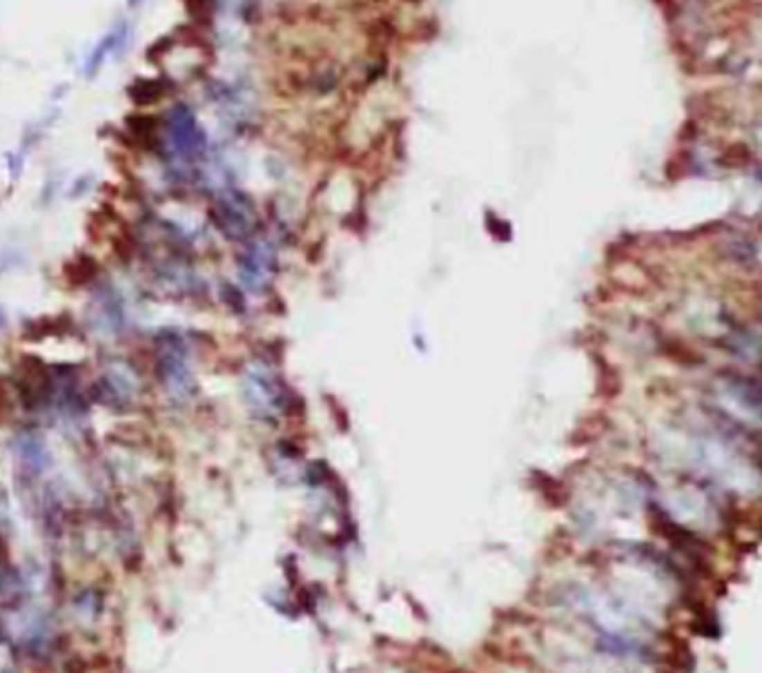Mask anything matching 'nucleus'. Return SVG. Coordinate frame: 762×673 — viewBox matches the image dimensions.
<instances>
[{
    "instance_id": "4",
    "label": "nucleus",
    "mask_w": 762,
    "mask_h": 673,
    "mask_svg": "<svg viewBox=\"0 0 762 673\" xmlns=\"http://www.w3.org/2000/svg\"><path fill=\"white\" fill-rule=\"evenodd\" d=\"M161 94H163V89H161L159 80H139L130 87V98L134 103H139V105L141 103L145 105V103L157 100V98H161Z\"/></svg>"
},
{
    "instance_id": "3",
    "label": "nucleus",
    "mask_w": 762,
    "mask_h": 673,
    "mask_svg": "<svg viewBox=\"0 0 762 673\" xmlns=\"http://www.w3.org/2000/svg\"><path fill=\"white\" fill-rule=\"evenodd\" d=\"M65 319L67 317H54V319L45 317V319H38V321H29L27 328H25V335H27V339H43L51 333L60 335V333H65V328H67Z\"/></svg>"
},
{
    "instance_id": "2",
    "label": "nucleus",
    "mask_w": 762,
    "mask_h": 673,
    "mask_svg": "<svg viewBox=\"0 0 762 673\" xmlns=\"http://www.w3.org/2000/svg\"><path fill=\"white\" fill-rule=\"evenodd\" d=\"M96 272H98V265L94 259L87 254H78L74 261H69L65 265V277H67V281H71V286H83L91 281V279L96 277Z\"/></svg>"
},
{
    "instance_id": "1",
    "label": "nucleus",
    "mask_w": 762,
    "mask_h": 673,
    "mask_svg": "<svg viewBox=\"0 0 762 673\" xmlns=\"http://www.w3.org/2000/svg\"><path fill=\"white\" fill-rule=\"evenodd\" d=\"M250 223H252V214H250L248 203L230 201V203H225L223 210L219 212V227H223V232L232 236V239H243V236L250 232Z\"/></svg>"
}]
</instances>
